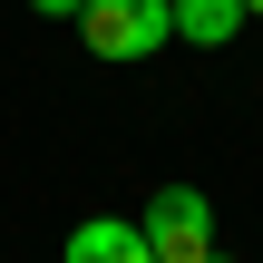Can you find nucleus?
Listing matches in <instances>:
<instances>
[{"instance_id":"1","label":"nucleus","mask_w":263,"mask_h":263,"mask_svg":"<svg viewBox=\"0 0 263 263\" xmlns=\"http://www.w3.org/2000/svg\"><path fill=\"white\" fill-rule=\"evenodd\" d=\"M78 39H88L98 59L137 68V59H156V49L176 39V10H166V0H88V10H78Z\"/></svg>"},{"instance_id":"2","label":"nucleus","mask_w":263,"mask_h":263,"mask_svg":"<svg viewBox=\"0 0 263 263\" xmlns=\"http://www.w3.org/2000/svg\"><path fill=\"white\" fill-rule=\"evenodd\" d=\"M137 234H146L156 263H205L215 254V205H205L195 185H156L146 215H137Z\"/></svg>"},{"instance_id":"3","label":"nucleus","mask_w":263,"mask_h":263,"mask_svg":"<svg viewBox=\"0 0 263 263\" xmlns=\"http://www.w3.org/2000/svg\"><path fill=\"white\" fill-rule=\"evenodd\" d=\"M68 263H156V254H146V234H137L127 215H88V224L68 234Z\"/></svg>"},{"instance_id":"4","label":"nucleus","mask_w":263,"mask_h":263,"mask_svg":"<svg viewBox=\"0 0 263 263\" xmlns=\"http://www.w3.org/2000/svg\"><path fill=\"white\" fill-rule=\"evenodd\" d=\"M166 10H176V39H195V49H224L244 29V0H166Z\"/></svg>"},{"instance_id":"5","label":"nucleus","mask_w":263,"mask_h":263,"mask_svg":"<svg viewBox=\"0 0 263 263\" xmlns=\"http://www.w3.org/2000/svg\"><path fill=\"white\" fill-rule=\"evenodd\" d=\"M29 10H39V20H78L88 0H29Z\"/></svg>"},{"instance_id":"6","label":"nucleus","mask_w":263,"mask_h":263,"mask_svg":"<svg viewBox=\"0 0 263 263\" xmlns=\"http://www.w3.org/2000/svg\"><path fill=\"white\" fill-rule=\"evenodd\" d=\"M244 20H263V0H244Z\"/></svg>"},{"instance_id":"7","label":"nucleus","mask_w":263,"mask_h":263,"mask_svg":"<svg viewBox=\"0 0 263 263\" xmlns=\"http://www.w3.org/2000/svg\"><path fill=\"white\" fill-rule=\"evenodd\" d=\"M205 263H234V254H205Z\"/></svg>"}]
</instances>
